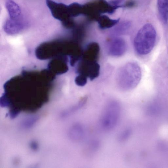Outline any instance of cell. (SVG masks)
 I'll return each mask as SVG.
<instances>
[{"mask_svg": "<svg viewBox=\"0 0 168 168\" xmlns=\"http://www.w3.org/2000/svg\"><path fill=\"white\" fill-rule=\"evenodd\" d=\"M56 76L48 69L40 72L23 71L19 76L8 80L4 86V93L1 98L3 105L14 103L20 107L38 103L40 106L48 99L52 82Z\"/></svg>", "mask_w": 168, "mask_h": 168, "instance_id": "obj_1", "label": "cell"}, {"mask_svg": "<svg viewBox=\"0 0 168 168\" xmlns=\"http://www.w3.org/2000/svg\"><path fill=\"white\" fill-rule=\"evenodd\" d=\"M75 42L57 40L44 43L40 44L36 50L38 58L48 60L61 56L70 57L75 49Z\"/></svg>", "mask_w": 168, "mask_h": 168, "instance_id": "obj_2", "label": "cell"}, {"mask_svg": "<svg viewBox=\"0 0 168 168\" xmlns=\"http://www.w3.org/2000/svg\"><path fill=\"white\" fill-rule=\"evenodd\" d=\"M156 33L149 24L144 26L138 33L134 40L135 48L141 55L149 54L153 48L156 40Z\"/></svg>", "mask_w": 168, "mask_h": 168, "instance_id": "obj_3", "label": "cell"}, {"mask_svg": "<svg viewBox=\"0 0 168 168\" xmlns=\"http://www.w3.org/2000/svg\"><path fill=\"white\" fill-rule=\"evenodd\" d=\"M121 113V107L117 102L109 103L106 107L102 116L100 124L102 128L106 130H111L116 126Z\"/></svg>", "mask_w": 168, "mask_h": 168, "instance_id": "obj_4", "label": "cell"}, {"mask_svg": "<svg viewBox=\"0 0 168 168\" xmlns=\"http://www.w3.org/2000/svg\"><path fill=\"white\" fill-rule=\"evenodd\" d=\"M46 2L54 18L61 21L63 26L66 28L73 27L74 22L69 14L68 6L52 0H46Z\"/></svg>", "mask_w": 168, "mask_h": 168, "instance_id": "obj_5", "label": "cell"}, {"mask_svg": "<svg viewBox=\"0 0 168 168\" xmlns=\"http://www.w3.org/2000/svg\"><path fill=\"white\" fill-rule=\"evenodd\" d=\"M100 66L98 62H90L80 59L77 65L76 72L93 80L99 76Z\"/></svg>", "mask_w": 168, "mask_h": 168, "instance_id": "obj_6", "label": "cell"}, {"mask_svg": "<svg viewBox=\"0 0 168 168\" xmlns=\"http://www.w3.org/2000/svg\"><path fill=\"white\" fill-rule=\"evenodd\" d=\"M126 69V72H124L125 75H123V77L126 79V86L129 88L135 87L139 82L141 77V72L139 66L136 63H131L127 65Z\"/></svg>", "mask_w": 168, "mask_h": 168, "instance_id": "obj_7", "label": "cell"}, {"mask_svg": "<svg viewBox=\"0 0 168 168\" xmlns=\"http://www.w3.org/2000/svg\"><path fill=\"white\" fill-rule=\"evenodd\" d=\"M68 61L67 56L54 57L49 63L48 69L55 75L66 73L68 70Z\"/></svg>", "mask_w": 168, "mask_h": 168, "instance_id": "obj_8", "label": "cell"}, {"mask_svg": "<svg viewBox=\"0 0 168 168\" xmlns=\"http://www.w3.org/2000/svg\"><path fill=\"white\" fill-rule=\"evenodd\" d=\"M100 51L99 44L91 42L86 46L83 50L81 59L90 62H98Z\"/></svg>", "mask_w": 168, "mask_h": 168, "instance_id": "obj_9", "label": "cell"}, {"mask_svg": "<svg viewBox=\"0 0 168 168\" xmlns=\"http://www.w3.org/2000/svg\"><path fill=\"white\" fill-rule=\"evenodd\" d=\"M126 44L122 39L117 38L114 39L109 46L110 54L114 56H120L123 54L126 49Z\"/></svg>", "mask_w": 168, "mask_h": 168, "instance_id": "obj_10", "label": "cell"}, {"mask_svg": "<svg viewBox=\"0 0 168 168\" xmlns=\"http://www.w3.org/2000/svg\"><path fill=\"white\" fill-rule=\"evenodd\" d=\"M6 6L8 10L10 19L19 20L21 19V10L19 6L12 0H7Z\"/></svg>", "mask_w": 168, "mask_h": 168, "instance_id": "obj_11", "label": "cell"}, {"mask_svg": "<svg viewBox=\"0 0 168 168\" xmlns=\"http://www.w3.org/2000/svg\"><path fill=\"white\" fill-rule=\"evenodd\" d=\"M119 19L112 20L106 15H102L99 17L98 19V25L102 29L111 28L116 25L119 22Z\"/></svg>", "mask_w": 168, "mask_h": 168, "instance_id": "obj_12", "label": "cell"}, {"mask_svg": "<svg viewBox=\"0 0 168 168\" xmlns=\"http://www.w3.org/2000/svg\"><path fill=\"white\" fill-rule=\"evenodd\" d=\"M69 15L71 17H75L84 13V6L77 3H73L68 6Z\"/></svg>", "mask_w": 168, "mask_h": 168, "instance_id": "obj_13", "label": "cell"}, {"mask_svg": "<svg viewBox=\"0 0 168 168\" xmlns=\"http://www.w3.org/2000/svg\"><path fill=\"white\" fill-rule=\"evenodd\" d=\"M72 136L75 140H82L85 136V131L82 125L78 124L75 125L72 130Z\"/></svg>", "mask_w": 168, "mask_h": 168, "instance_id": "obj_14", "label": "cell"}, {"mask_svg": "<svg viewBox=\"0 0 168 168\" xmlns=\"http://www.w3.org/2000/svg\"><path fill=\"white\" fill-rule=\"evenodd\" d=\"M158 4L160 13L165 21H166L168 14V0H159Z\"/></svg>", "mask_w": 168, "mask_h": 168, "instance_id": "obj_15", "label": "cell"}, {"mask_svg": "<svg viewBox=\"0 0 168 168\" xmlns=\"http://www.w3.org/2000/svg\"><path fill=\"white\" fill-rule=\"evenodd\" d=\"M132 133V130L130 128H127L123 130L118 136V141L120 142L126 141L131 136Z\"/></svg>", "mask_w": 168, "mask_h": 168, "instance_id": "obj_16", "label": "cell"}, {"mask_svg": "<svg viewBox=\"0 0 168 168\" xmlns=\"http://www.w3.org/2000/svg\"><path fill=\"white\" fill-rule=\"evenodd\" d=\"M88 78L83 75L79 74L75 79V82L77 85L83 86L87 83Z\"/></svg>", "mask_w": 168, "mask_h": 168, "instance_id": "obj_17", "label": "cell"}]
</instances>
